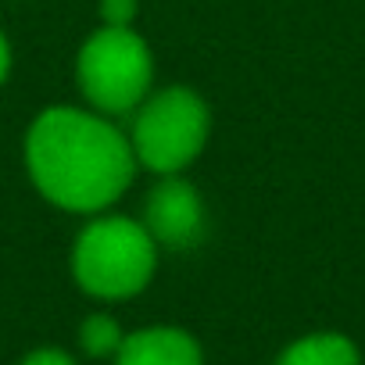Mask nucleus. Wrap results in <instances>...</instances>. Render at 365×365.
I'll return each mask as SVG.
<instances>
[{
	"instance_id": "f257e3e1",
	"label": "nucleus",
	"mask_w": 365,
	"mask_h": 365,
	"mask_svg": "<svg viewBox=\"0 0 365 365\" xmlns=\"http://www.w3.org/2000/svg\"><path fill=\"white\" fill-rule=\"evenodd\" d=\"M26 165L36 190L65 212H104L136 175L133 143L101 115L47 108L29 125Z\"/></svg>"
},
{
	"instance_id": "f03ea898",
	"label": "nucleus",
	"mask_w": 365,
	"mask_h": 365,
	"mask_svg": "<svg viewBox=\"0 0 365 365\" xmlns=\"http://www.w3.org/2000/svg\"><path fill=\"white\" fill-rule=\"evenodd\" d=\"M154 269L158 244L136 219L101 215L76 237L72 276L90 297L125 301L150 283Z\"/></svg>"
},
{
	"instance_id": "7ed1b4c3",
	"label": "nucleus",
	"mask_w": 365,
	"mask_h": 365,
	"mask_svg": "<svg viewBox=\"0 0 365 365\" xmlns=\"http://www.w3.org/2000/svg\"><path fill=\"white\" fill-rule=\"evenodd\" d=\"M208 129H212V115L201 93L187 86H168L140 104L129 143L136 165L158 175H175L205 150Z\"/></svg>"
},
{
	"instance_id": "20e7f679",
	"label": "nucleus",
	"mask_w": 365,
	"mask_h": 365,
	"mask_svg": "<svg viewBox=\"0 0 365 365\" xmlns=\"http://www.w3.org/2000/svg\"><path fill=\"white\" fill-rule=\"evenodd\" d=\"M154 79V58L143 36L129 26H104L97 29L76 61L79 93L104 115H122L143 104Z\"/></svg>"
},
{
	"instance_id": "39448f33",
	"label": "nucleus",
	"mask_w": 365,
	"mask_h": 365,
	"mask_svg": "<svg viewBox=\"0 0 365 365\" xmlns=\"http://www.w3.org/2000/svg\"><path fill=\"white\" fill-rule=\"evenodd\" d=\"M143 226L154 237V244L172 247V251H190L205 240L208 230V212L201 194L179 175H165L147 197L143 208Z\"/></svg>"
},
{
	"instance_id": "423d86ee",
	"label": "nucleus",
	"mask_w": 365,
	"mask_h": 365,
	"mask_svg": "<svg viewBox=\"0 0 365 365\" xmlns=\"http://www.w3.org/2000/svg\"><path fill=\"white\" fill-rule=\"evenodd\" d=\"M115 365H205V351L179 326H147L122 340Z\"/></svg>"
},
{
	"instance_id": "0eeeda50",
	"label": "nucleus",
	"mask_w": 365,
	"mask_h": 365,
	"mask_svg": "<svg viewBox=\"0 0 365 365\" xmlns=\"http://www.w3.org/2000/svg\"><path fill=\"white\" fill-rule=\"evenodd\" d=\"M276 365H361V358L344 333H308L283 347Z\"/></svg>"
},
{
	"instance_id": "6e6552de",
	"label": "nucleus",
	"mask_w": 365,
	"mask_h": 365,
	"mask_svg": "<svg viewBox=\"0 0 365 365\" xmlns=\"http://www.w3.org/2000/svg\"><path fill=\"white\" fill-rule=\"evenodd\" d=\"M122 340H125V333H122L118 319H111V315H104V312L86 315V319L79 322V347H83V354H90V358H115L118 347H122Z\"/></svg>"
},
{
	"instance_id": "1a4fd4ad",
	"label": "nucleus",
	"mask_w": 365,
	"mask_h": 365,
	"mask_svg": "<svg viewBox=\"0 0 365 365\" xmlns=\"http://www.w3.org/2000/svg\"><path fill=\"white\" fill-rule=\"evenodd\" d=\"M140 4L136 0H101V19L104 26H129L136 19Z\"/></svg>"
},
{
	"instance_id": "9d476101",
	"label": "nucleus",
	"mask_w": 365,
	"mask_h": 365,
	"mask_svg": "<svg viewBox=\"0 0 365 365\" xmlns=\"http://www.w3.org/2000/svg\"><path fill=\"white\" fill-rule=\"evenodd\" d=\"M19 365H79L68 351H61V347H36V351H29Z\"/></svg>"
},
{
	"instance_id": "9b49d317",
	"label": "nucleus",
	"mask_w": 365,
	"mask_h": 365,
	"mask_svg": "<svg viewBox=\"0 0 365 365\" xmlns=\"http://www.w3.org/2000/svg\"><path fill=\"white\" fill-rule=\"evenodd\" d=\"M8 72H11V43H8L4 33H0V83L8 79Z\"/></svg>"
}]
</instances>
